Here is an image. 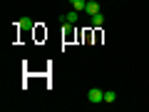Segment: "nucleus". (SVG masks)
<instances>
[{
	"label": "nucleus",
	"mask_w": 149,
	"mask_h": 112,
	"mask_svg": "<svg viewBox=\"0 0 149 112\" xmlns=\"http://www.w3.org/2000/svg\"><path fill=\"white\" fill-rule=\"evenodd\" d=\"M60 22H62V25H77V22H80V10H67L65 13V15H60Z\"/></svg>",
	"instance_id": "1"
},
{
	"label": "nucleus",
	"mask_w": 149,
	"mask_h": 112,
	"mask_svg": "<svg viewBox=\"0 0 149 112\" xmlns=\"http://www.w3.org/2000/svg\"><path fill=\"white\" fill-rule=\"evenodd\" d=\"M87 100H90L92 105H100V102H104V92H102L100 87H92V90L87 92Z\"/></svg>",
	"instance_id": "2"
},
{
	"label": "nucleus",
	"mask_w": 149,
	"mask_h": 112,
	"mask_svg": "<svg viewBox=\"0 0 149 112\" xmlns=\"http://www.w3.org/2000/svg\"><path fill=\"white\" fill-rule=\"evenodd\" d=\"M85 13H87V15H97V13H100V3H97V0H87Z\"/></svg>",
	"instance_id": "3"
},
{
	"label": "nucleus",
	"mask_w": 149,
	"mask_h": 112,
	"mask_svg": "<svg viewBox=\"0 0 149 112\" xmlns=\"http://www.w3.org/2000/svg\"><path fill=\"white\" fill-rule=\"evenodd\" d=\"M70 5H72L74 8V10H85V8H87V0H70Z\"/></svg>",
	"instance_id": "4"
},
{
	"label": "nucleus",
	"mask_w": 149,
	"mask_h": 112,
	"mask_svg": "<svg viewBox=\"0 0 149 112\" xmlns=\"http://www.w3.org/2000/svg\"><path fill=\"white\" fill-rule=\"evenodd\" d=\"M92 25H95V27L104 25V15H102V13H97V15H92Z\"/></svg>",
	"instance_id": "5"
},
{
	"label": "nucleus",
	"mask_w": 149,
	"mask_h": 112,
	"mask_svg": "<svg viewBox=\"0 0 149 112\" xmlns=\"http://www.w3.org/2000/svg\"><path fill=\"white\" fill-rule=\"evenodd\" d=\"M17 25H22V27H27V30H30L35 22H32V18H27V15H25V18H20V20H17Z\"/></svg>",
	"instance_id": "6"
},
{
	"label": "nucleus",
	"mask_w": 149,
	"mask_h": 112,
	"mask_svg": "<svg viewBox=\"0 0 149 112\" xmlns=\"http://www.w3.org/2000/svg\"><path fill=\"white\" fill-rule=\"evenodd\" d=\"M114 100H117V92H114V90H107L104 92V102H114Z\"/></svg>",
	"instance_id": "7"
}]
</instances>
